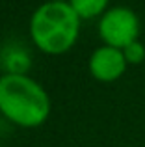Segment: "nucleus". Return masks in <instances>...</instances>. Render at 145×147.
I'll list each match as a JSON object with an SVG mask.
<instances>
[{"label":"nucleus","instance_id":"obj_2","mask_svg":"<svg viewBox=\"0 0 145 147\" xmlns=\"http://www.w3.org/2000/svg\"><path fill=\"white\" fill-rule=\"evenodd\" d=\"M82 19L69 2H47L34 11L30 19V36L41 52L58 56L75 47Z\"/></svg>","mask_w":145,"mask_h":147},{"label":"nucleus","instance_id":"obj_6","mask_svg":"<svg viewBox=\"0 0 145 147\" xmlns=\"http://www.w3.org/2000/svg\"><path fill=\"white\" fill-rule=\"evenodd\" d=\"M108 2L110 0H69L75 13L80 19H86V21L95 19V17H102L110 9Z\"/></svg>","mask_w":145,"mask_h":147},{"label":"nucleus","instance_id":"obj_3","mask_svg":"<svg viewBox=\"0 0 145 147\" xmlns=\"http://www.w3.org/2000/svg\"><path fill=\"white\" fill-rule=\"evenodd\" d=\"M142 22L134 9L127 6L110 7L99 19V37L108 47H115L123 50L127 45L140 39Z\"/></svg>","mask_w":145,"mask_h":147},{"label":"nucleus","instance_id":"obj_7","mask_svg":"<svg viewBox=\"0 0 145 147\" xmlns=\"http://www.w3.org/2000/svg\"><path fill=\"white\" fill-rule=\"evenodd\" d=\"M123 54H125V60H127L128 65H140L145 61V45L138 39L134 43L127 45L123 49Z\"/></svg>","mask_w":145,"mask_h":147},{"label":"nucleus","instance_id":"obj_8","mask_svg":"<svg viewBox=\"0 0 145 147\" xmlns=\"http://www.w3.org/2000/svg\"><path fill=\"white\" fill-rule=\"evenodd\" d=\"M50 2H65V0H50Z\"/></svg>","mask_w":145,"mask_h":147},{"label":"nucleus","instance_id":"obj_5","mask_svg":"<svg viewBox=\"0 0 145 147\" xmlns=\"http://www.w3.org/2000/svg\"><path fill=\"white\" fill-rule=\"evenodd\" d=\"M2 65L6 69V75H26L32 61L22 47H7L2 54Z\"/></svg>","mask_w":145,"mask_h":147},{"label":"nucleus","instance_id":"obj_1","mask_svg":"<svg viewBox=\"0 0 145 147\" xmlns=\"http://www.w3.org/2000/svg\"><path fill=\"white\" fill-rule=\"evenodd\" d=\"M0 114L22 129H36L50 115V97L28 75H2Z\"/></svg>","mask_w":145,"mask_h":147},{"label":"nucleus","instance_id":"obj_4","mask_svg":"<svg viewBox=\"0 0 145 147\" xmlns=\"http://www.w3.org/2000/svg\"><path fill=\"white\" fill-rule=\"evenodd\" d=\"M128 63L125 60V54L121 49L115 47H108V45H102V47L95 49L89 56L87 61V69H89V75L93 76L99 82H115L121 76L125 75Z\"/></svg>","mask_w":145,"mask_h":147}]
</instances>
